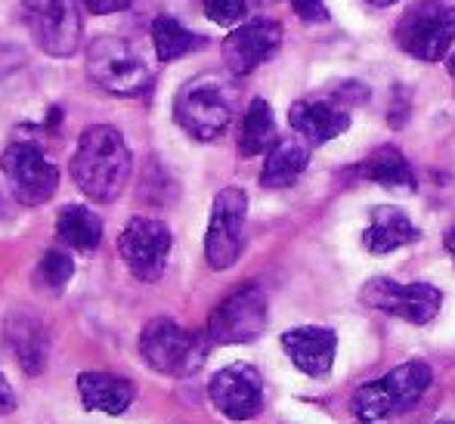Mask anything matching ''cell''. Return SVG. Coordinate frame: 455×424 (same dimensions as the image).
Masks as SVG:
<instances>
[{
	"label": "cell",
	"mask_w": 455,
	"mask_h": 424,
	"mask_svg": "<svg viewBox=\"0 0 455 424\" xmlns=\"http://www.w3.org/2000/svg\"><path fill=\"white\" fill-rule=\"evenodd\" d=\"M275 118L273 108L267 100H251L242 121V133H239V152L245 158L260 156V152H270V146L275 143Z\"/></svg>",
	"instance_id": "24"
},
{
	"label": "cell",
	"mask_w": 455,
	"mask_h": 424,
	"mask_svg": "<svg viewBox=\"0 0 455 424\" xmlns=\"http://www.w3.org/2000/svg\"><path fill=\"white\" fill-rule=\"evenodd\" d=\"M208 347H211L208 332L198 335V332L183 329L180 323H174L168 316H158L152 323H146L143 335H140V353L149 363V369L171 378H183L202 369L204 356H208Z\"/></svg>",
	"instance_id": "5"
},
{
	"label": "cell",
	"mask_w": 455,
	"mask_h": 424,
	"mask_svg": "<svg viewBox=\"0 0 455 424\" xmlns=\"http://www.w3.org/2000/svg\"><path fill=\"white\" fill-rule=\"evenodd\" d=\"M245 217H248V196L239 186H227L217 192L214 208H211L208 233H204V260L211 269H229L242 254L245 239Z\"/></svg>",
	"instance_id": "10"
},
{
	"label": "cell",
	"mask_w": 455,
	"mask_h": 424,
	"mask_svg": "<svg viewBox=\"0 0 455 424\" xmlns=\"http://www.w3.org/2000/svg\"><path fill=\"white\" fill-rule=\"evenodd\" d=\"M78 394L84 409L106 415H124L131 403L137 400V388L131 378L112 375V372H81Z\"/></svg>",
	"instance_id": "17"
},
{
	"label": "cell",
	"mask_w": 455,
	"mask_h": 424,
	"mask_svg": "<svg viewBox=\"0 0 455 424\" xmlns=\"http://www.w3.org/2000/svg\"><path fill=\"white\" fill-rule=\"evenodd\" d=\"M248 4H258V6H264V4H273V0H248Z\"/></svg>",
	"instance_id": "33"
},
{
	"label": "cell",
	"mask_w": 455,
	"mask_h": 424,
	"mask_svg": "<svg viewBox=\"0 0 455 424\" xmlns=\"http://www.w3.org/2000/svg\"><path fill=\"white\" fill-rule=\"evenodd\" d=\"M81 6L84 0H19V16L44 53L66 60L78 53L84 35Z\"/></svg>",
	"instance_id": "7"
},
{
	"label": "cell",
	"mask_w": 455,
	"mask_h": 424,
	"mask_svg": "<svg viewBox=\"0 0 455 424\" xmlns=\"http://www.w3.org/2000/svg\"><path fill=\"white\" fill-rule=\"evenodd\" d=\"M87 75L100 90L112 96H140L152 84V72L143 53L131 41L102 35L87 47Z\"/></svg>",
	"instance_id": "6"
},
{
	"label": "cell",
	"mask_w": 455,
	"mask_h": 424,
	"mask_svg": "<svg viewBox=\"0 0 455 424\" xmlns=\"http://www.w3.org/2000/svg\"><path fill=\"white\" fill-rule=\"evenodd\" d=\"M288 124L310 146H323L350 127V112L335 100H298L288 108Z\"/></svg>",
	"instance_id": "16"
},
{
	"label": "cell",
	"mask_w": 455,
	"mask_h": 424,
	"mask_svg": "<svg viewBox=\"0 0 455 424\" xmlns=\"http://www.w3.org/2000/svg\"><path fill=\"white\" fill-rule=\"evenodd\" d=\"M235 115V87L227 75L204 72L186 81L174 100L177 124L198 143L223 137Z\"/></svg>",
	"instance_id": "2"
},
{
	"label": "cell",
	"mask_w": 455,
	"mask_h": 424,
	"mask_svg": "<svg viewBox=\"0 0 455 424\" xmlns=\"http://www.w3.org/2000/svg\"><path fill=\"white\" fill-rule=\"evenodd\" d=\"M16 409V394H12V384L6 381V375L0 372V415H10Z\"/></svg>",
	"instance_id": "29"
},
{
	"label": "cell",
	"mask_w": 455,
	"mask_h": 424,
	"mask_svg": "<svg viewBox=\"0 0 455 424\" xmlns=\"http://www.w3.org/2000/svg\"><path fill=\"white\" fill-rule=\"evenodd\" d=\"M443 424H455V421H443Z\"/></svg>",
	"instance_id": "34"
},
{
	"label": "cell",
	"mask_w": 455,
	"mask_h": 424,
	"mask_svg": "<svg viewBox=\"0 0 455 424\" xmlns=\"http://www.w3.org/2000/svg\"><path fill=\"white\" fill-rule=\"evenodd\" d=\"M204 37L189 31L180 19L174 16H156L152 22V47H156V56L162 62H174L183 60V56L196 53V50L204 47Z\"/></svg>",
	"instance_id": "23"
},
{
	"label": "cell",
	"mask_w": 455,
	"mask_h": 424,
	"mask_svg": "<svg viewBox=\"0 0 455 424\" xmlns=\"http://www.w3.org/2000/svg\"><path fill=\"white\" fill-rule=\"evenodd\" d=\"M282 44V25L275 19H248L235 25L223 41V62L233 75H251L267 60H273Z\"/></svg>",
	"instance_id": "14"
},
{
	"label": "cell",
	"mask_w": 455,
	"mask_h": 424,
	"mask_svg": "<svg viewBox=\"0 0 455 424\" xmlns=\"http://www.w3.org/2000/svg\"><path fill=\"white\" fill-rule=\"evenodd\" d=\"M248 0H204V16L217 25H239L248 16Z\"/></svg>",
	"instance_id": "26"
},
{
	"label": "cell",
	"mask_w": 455,
	"mask_h": 424,
	"mask_svg": "<svg viewBox=\"0 0 455 424\" xmlns=\"http://www.w3.org/2000/svg\"><path fill=\"white\" fill-rule=\"evenodd\" d=\"M360 173L365 180H371V183L384 186V189L390 192H406V196H412L415 192V173L409 168V162L403 158L400 149H394V146H384V149L371 152L369 158L360 164Z\"/></svg>",
	"instance_id": "21"
},
{
	"label": "cell",
	"mask_w": 455,
	"mask_h": 424,
	"mask_svg": "<svg viewBox=\"0 0 455 424\" xmlns=\"http://www.w3.org/2000/svg\"><path fill=\"white\" fill-rule=\"evenodd\" d=\"M133 158L124 137L112 124H93L81 133L72 156V180L91 202L108 204L124 192Z\"/></svg>",
	"instance_id": "1"
},
{
	"label": "cell",
	"mask_w": 455,
	"mask_h": 424,
	"mask_svg": "<svg viewBox=\"0 0 455 424\" xmlns=\"http://www.w3.org/2000/svg\"><path fill=\"white\" fill-rule=\"evenodd\" d=\"M371 6H394V4H400V0H369Z\"/></svg>",
	"instance_id": "31"
},
{
	"label": "cell",
	"mask_w": 455,
	"mask_h": 424,
	"mask_svg": "<svg viewBox=\"0 0 455 424\" xmlns=\"http://www.w3.org/2000/svg\"><path fill=\"white\" fill-rule=\"evenodd\" d=\"M443 245H446V252H450V254H452V260H455V227H452V229H446Z\"/></svg>",
	"instance_id": "30"
},
{
	"label": "cell",
	"mask_w": 455,
	"mask_h": 424,
	"mask_svg": "<svg viewBox=\"0 0 455 424\" xmlns=\"http://www.w3.org/2000/svg\"><path fill=\"white\" fill-rule=\"evenodd\" d=\"M450 75L455 78V50H452V56H450Z\"/></svg>",
	"instance_id": "32"
},
{
	"label": "cell",
	"mask_w": 455,
	"mask_h": 424,
	"mask_svg": "<svg viewBox=\"0 0 455 424\" xmlns=\"http://www.w3.org/2000/svg\"><path fill=\"white\" fill-rule=\"evenodd\" d=\"M72 276H75L72 254L62 252V248H50V252L37 260V269H35V282L41 288H50V292H62Z\"/></svg>",
	"instance_id": "25"
},
{
	"label": "cell",
	"mask_w": 455,
	"mask_h": 424,
	"mask_svg": "<svg viewBox=\"0 0 455 424\" xmlns=\"http://www.w3.org/2000/svg\"><path fill=\"white\" fill-rule=\"evenodd\" d=\"M363 300L381 313H390L396 319H406L412 325H427L440 313L443 294L427 282H412V285H400L390 279H371L363 288Z\"/></svg>",
	"instance_id": "12"
},
{
	"label": "cell",
	"mask_w": 455,
	"mask_h": 424,
	"mask_svg": "<svg viewBox=\"0 0 455 424\" xmlns=\"http://www.w3.org/2000/svg\"><path fill=\"white\" fill-rule=\"evenodd\" d=\"M56 239L75 252H96L102 242V220L84 204H66L56 217Z\"/></svg>",
	"instance_id": "22"
},
{
	"label": "cell",
	"mask_w": 455,
	"mask_h": 424,
	"mask_svg": "<svg viewBox=\"0 0 455 424\" xmlns=\"http://www.w3.org/2000/svg\"><path fill=\"white\" fill-rule=\"evenodd\" d=\"M396 47L421 62H440L455 44V0H419L396 22Z\"/></svg>",
	"instance_id": "4"
},
{
	"label": "cell",
	"mask_w": 455,
	"mask_h": 424,
	"mask_svg": "<svg viewBox=\"0 0 455 424\" xmlns=\"http://www.w3.org/2000/svg\"><path fill=\"white\" fill-rule=\"evenodd\" d=\"M4 335L6 347L28 375L44 372V365H47V329H44V323H37L31 313H12L6 319Z\"/></svg>",
	"instance_id": "20"
},
{
	"label": "cell",
	"mask_w": 455,
	"mask_h": 424,
	"mask_svg": "<svg viewBox=\"0 0 455 424\" xmlns=\"http://www.w3.org/2000/svg\"><path fill=\"white\" fill-rule=\"evenodd\" d=\"M267 319V294L258 285H242L214 307L208 319V338L211 344H248L264 335Z\"/></svg>",
	"instance_id": "11"
},
{
	"label": "cell",
	"mask_w": 455,
	"mask_h": 424,
	"mask_svg": "<svg viewBox=\"0 0 455 424\" xmlns=\"http://www.w3.org/2000/svg\"><path fill=\"white\" fill-rule=\"evenodd\" d=\"M371 220L363 233V245L365 252L371 254H390L403 245H412L419 239V229L409 220V214H403L400 208H390V204H381V208H371Z\"/></svg>",
	"instance_id": "19"
},
{
	"label": "cell",
	"mask_w": 455,
	"mask_h": 424,
	"mask_svg": "<svg viewBox=\"0 0 455 424\" xmlns=\"http://www.w3.org/2000/svg\"><path fill=\"white\" fill-rule=\"evenodd\" d=\"M133 0H84V10L93 12V16H112V12L127 10Z\"/></svg>",
	"instance_id": "28"
},
{
	"label": "cell",
	"mask_w": 455,
	"mask_h": 424,
	"mask_svg": "<svg viewBox=\"0 0 455 424\" xmlns=\"http://www.w3.org/2000/svg\"><path fill=\"white\" fill-rule=\"evenodd\" d=\"M307 162H310V143L304 137H298V133L294 137H279L267 152L260 186L264 189H288L307 171Z\"/></svg>",
	"instance_id": "18"
},
{
	"label": "cell",
	"mask_w": 455,
	"mask_h": 424,
	"mask_svg": "<svg viewBox=\"0 0 455 424\" xmlns=\"http://www.w3.org/2000/svg\"><path fill=\"white\" fill-rule=\"evenodd\" d=\"M171 245H174V236H171L168 223L158 220V217H131L118 236L121 260L133 273V279L140 282L162 279L171 257Z\"/></svg>",
	"instance_id": "9"
},
{
	"label": "cell",
	"mask_w": 455,
	"mask_h": 424,
	"mask_svg": "<svg viewBox=\"0 0 455 424\" xmlns=\"http://www.w3.org/2000/svg\"><path fill=\"white\" fill-rule=\"evenodd\" d=\"M282 350L310 378H323L335 365L338 353V335L331 329H319V325H304V329H288L282 335Z\"/></svg>",
	"instance_id": "15"
},
{
	"label": "cell",
	"mask_w": 455,
	"mask_h": 424,
	"mask_svg": "<svg viewBox=\"0 0 455 424\" xmlns=\"http://www.w3.org/2000/svg\"><path fill=\"white\" fill-rule=\"evenodd\" d=\"M0 171L10 183L12 198L25 208L50 202L60 189V168L35 143L6 146V152L0 156Z\"/></svg>",
	"instance_id": "8"
},
{
	"label": "cell",
	"mask_w": 455,
	"mask_h": 424,
	"mask_svg": "<svg viewBox=\"0 0 455 424\" xmlns=\"http://www.w3.org/2000/svg\"><path fill=\"white\" fill-rule=\"evenodd\" d=\"M294 12H298V19H304V22H329V6H325V0H291Z\"/></svg>",
	"instance_id": "27"
},
{
	"label": "cell",
	"mask_w": 455,
	"mask_h": 424,
	"mask_svg": "<svg viewBox=\"0 0 455 424\" xmlns=\"http://www.w3.org/2000/svg\"><path fill=\"white\" fill-rule=\"evenodd\" d=\"M208 396L223 419L248 421L264 409V378L254 365L233 363L211 378Z\"/></svg>",
	"instance_id": "13"
},
{
	"label": "cell",
	"mask_w": 455,
	"mask_h": 424,
	"mask_svg": "<svg viewBox=\"0 0 455 424\" xmlns=\"http://www.w3.org/2000/svg\"><path fill=\"white\" fill-rule=\"evenodd\" d=\"M434 381V372L427 363H403L387 372L378 381L363 384L354 394V412L363 424L384 421L396 412H409L419 406Z\"/></svg>",
	"instance_id": "3"
}]
</instances>
